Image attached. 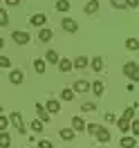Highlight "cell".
I'll return each instance as SVG.
<instances>
[{"label":"cell","instance_id":"obj_27","mask_svg":"<svg viewBox=\"0 0 139 148\" xmlns=\"http://www.w3.org/2000/svg\"><path fill=\"white\" fill-rule=\"evenodd\" d=\"M7 23H9V16H7V11L0 7V27H7Z\"/></svg>","mask_w":139,"mask_h":148},{"label":"cell","instance_id":"obj_6","mask_svg":"<svg viewBox=\"0 0 139 148\" xmlns=\"http://www.w3.org/2000/svg\"><path fill=\"white\" fill-rule=\"evenodd\" d=\"M9 81L14 85H20L23 81H25V72H23V70H11L9 72Z\"/></svg>","mask_w":139,"mask_h":148},{"label":"cell","instance_id":"obj_41","mask_svg":"<svg viewBox=\"0 0 139 148\" xmlns=\"http://www.w3.org/2000/svg\"><path fill=\"white\" fill-rule=\"evenodd\" d=\"M135 148H137V146H135Z\"/></svg>","mask_w":139,"mask_h":148},{"label":"cell","instance_id":"obj_2","mask_svg":"<svg viewBox=\"0 0 139 148\" xmlns=\"http://www.w3.org/2000/svg\"><path fill=\"white\" fill-rule=\"evenodd\" d=\"M123 74L128 76L130 81H139V65L135 61H128V63L123 65Z\"/></svg>","mask_w":139,"mask_h":148},{"label":"cell","instance_id":"obj_8","mask_svg":"<svg viewBox=\"0 0 139 148\" xmlns=\"http://www.w3.org/2000/svg\"><path fill=\"white\" fill-rule=\"evenodd\" d=\"M52 38H54V32H52V29L49 27H40V32H38V40H40V43H49Z\"/></svg>","mask_w":139,"mask_h":148},{"label":"cell","instance_id":"obj_4","mask_svg":"<svg viewBox=\"0 0 139 148\" xmlns=\"http://www.w3.org/2000/svg\"><path fill=\"white\" fill-rule=\"evenodd\" d=\"M11 38H14V43H16V45H27L31 36H29L27 32H11Z\"/></svg>","mask_w":139,"mask_h":148},{"label":"cell","instance_id":"obj_37","mask_svg":"<svg viewBox=\"0 0 139 148\" xmlns=\"http://www.w3.org/2000/svg\"><path fill=\"white\" fill-rule=\"evenodd\" d=\"M9 65H11V61L7 56H0V67H9Z\"/></svg>","mask_w":139,"mask_h":148},{"label":"cell","instance_id":"obj_26","mask_svg":"<svg viewBox=\"0 0 139 148\" xmlns=\"http://www.w3.org/2000/svg\"><path fill=\"white\" fill-rule=\"evenodd\" d=\"M29 128L34 130V132H43V130H45V128H43V121H38V119L31 121V126H29Z\"/></svg>","mask_w":139,"mask_h":148},{"label":"cell","instance_id":"obj_36","mask_svg":"<svg viewBox=\"0 0 139 148\" xmlns=\"http://www.w3.org/2000/svg\"><path fill=\"white\" fill-rule=\"evenodd\" d=\"M126 2V7H130V9H137L139 7V0H123Z\"/></svg>","mask_w":139,"mask_h":148},{"label":"cell","instance_id":"obj_40","mask_svg":"<svg viewBox=\"0 0 139 148\" xmlns=\"http://www.w3.org/2000/svg\"><path fill=\"white\" fill-rule=\"evenodd\" d=\"M2 47H5V40H2V38H0V49H2Z\"/></svg>","mask_w":139,"mask_h":148},{"label":"cell","instance_id":"obj_13","mask_svg":"<svg viewBox=\"0 0 139 148\" xmlns=\"http://www.w3.org/2000/svg\"><path fill=\"white\" fill-rule=\"evenodd\" d=\"M72 130L74 132H85V121L81 117H72Z\"/></svg>","mask_w":139,"mask_h":148},{"label":"cell","instance_id":"obj_12","mask_svg":"<svg viewBox=\"0 0 139 148\" xmlns=\"http://www.w3.org/2000/svg\"><path fill=\"white\" fill-rule=\"evenodd\" d=\"M90 90H92L94 97H103V92H105V85H103L101 81H94V83H90Z\"/></svg>","mask_w":139,"mask_h":148},{"label":"cell","instance_id":"obj_10","mask_svg":"<svg viewBox=\"0 0 139 148\" xmlns=\"http://www.w3.org/2000/svg\"><path fill=\"white\" fill-rule=\"evenodd\" d=\"M72 90H74V94L76 92H88V90H90V83H88L85 79H79V81H74V88H72Z\"/></svg>","mask_w":139,"mask_h":148},{"label":"cell","instance_id":"obj_38","mask_svg":"<svg viewBox=\"0 0 139 148\" xmlns=\"http://www.w3.org/2000/svg\"><path fill=\"white\" fill-rule=\"evenodd\" d=\"M5 2H7L9 7H18V5H20V0H5Z\"/></svg>","mask_w":139,"mask_h":148},{"label":"cell","instance_id":"obj_9","mask_svg":"<svg viewBox=\"0 0 139 148\" xmlns=\"http://www.w3.org/2000/svg\"><path fill=\"white\" fill-rule=\"evenodd\" d=\"M34 108H36L38 121H43V123H47V121H49V112L45 110V106H43V103H36V106H34Z\"/></svg>","mask_w":139,"mask_h":148},{"label":"cell","instance_id":"obj_19","mask_svg":"<svg viewBox=\"0 0 139 148\" xmlns=\"http://www.w3.org/2000/svg\"><path fill=\"white\" fill-rule=\"evenodd\" d=\"M58 70H61V72H70V70H72V61H70V58H58Z\"/></svg>","mask_w":139,"mask_h":148},{"label":"cell","instance_id":"obj_35","mask_svg":"<svg viewBox=\"0 0 139 148\" xmlns=\"http://www.w3.org/2000/svg\"><path fill=\"white\" fill-rule=\"evenodd\" d=\"M97 128H99V123H85V130H88L90 135H94V132H97Z\"/></svg>","mask_w":139,"mask_h":148},{"label":"cell","instance_id":"obj_23","mask_svg":"<svg viewBox=\"0 0 139 148\" xmlns=\"http://www.w3.org/2000/svg\"><path fill=\"white\" fill-rule=\"evenodd\" d=\"M92 70H94L97 74L103 70V58H101V56H94V58H92Z\"/></svg>","mask_w":139,"mask_h":148},{"label":"cell","instance_id":"obj_24","mask_svg":"<svg viewBox=\"0 0 139 148\" xmlns=\"http://www.w3.org/2000/svg\"><path fill=\"white\" fill-rule=\"evenodd\" d=\"M56 11H70V0H56Z\"/></svg>","mask_w":139,"mask_h":148},{"label":"cell","instance_id":"obj_29","mask_svg":"<svg viewBox=\"0 0 139 148\" xmlns=\"http://www.w3.org/2000/svg\"><path fill=\"white\" fill-rule=\"evenodd\" d=\"M123 119H128V121H132V119H135V106L126 108V112H123Z\"/></svg>","mask_w":139,"mask_h":148},{"label":"cell","instance_id":"obj_7","mask_svg":"<svg viewBox=\"0 0 139 148\" xmlns=\"http://www.w3.org/2000/svg\"><path fill=\"white\" fill-rule=\"evenodd\" d=\"M45 23H47L45 14H34V16L29 18V25H34V27H45Z\"/></svg>","mask_w":139,"mask_h":148},{"label":"cell","instance_id":"obj_34","mask_svg":"<svg viewBox=\"0 0 139 148\" xmlns=\"http://www.w3.org/2000/svg\"><path fill=\"white\" fill-rule=\"evenodd\" d=\"M7 126H9V119L0 114V132H2V130H7Z\"/></svg>","mask_w":139,"mask_h":148},{"label":"cell","instance_id":"obj_5","mask_svg":"<svg viewBox=\"0 0 139 148\" xmlns=\"http://www.w3.org/2000/svg\"><path fill=\"white\" fill-rule=\"evenodd\" d=\"M94 137L99 139L101 144H108V141H110V130L103 128V126H99V128H97V132H94Z\"/></svg>","mask_w":139,"mask_h":148},{"label":"cell","instance_id":"obj_30","mask_svg":"<svg viewBox=\"0 0 139 148\" xmlns=\"http://www.w3.org/2000/svg\"><path fill=\"white\" fill-rule=\"evenodd\" d=\"M130 130H132V137H139V121L137 119L130 121Z\"/></svg>","mask_w":139,"mask_h":148},{"label":"cell","instance_id":"obj_11","mask_svg":"<svg viewBox=\"0 0 139 148\" xmlns=\"http://www.w3.org/2000/svg\"><path fill=\"white\" fill-rule=\"evenodd\" d=\"M45 110L49 112V114H56V112H61V103L56 101V99H49V101L45 103Z\"/></svg>","mask_w":139,"mask_h":148},{"label":"cell","instance_id":"obj_18","mask_svg":"<svg viewBox=\"0 0 139 148\" xmlns=\"http://www.w3.org/2000/svg\"><path fill=\"white\" fill-rule=\"evenodd\" d=\"M114 121H117V128H119L121 132H123V135H126V132L130 130V121H128V119H123V117H119V119H114Z\"/></svg>","mask_w":139,"mask_h":148},{"label":"cell","instance_id":"obj_31","mask_svg":"<svg viewBox=\"0 0 139 148\" xmlns=\"http://www.w3.org/2000/svg\"><path fill=\"white\" fill-rule=\"evenodd\" d=\"M110 5L114 9H126V2H123V0H110Z\"/></svg>","mask_w":139,"mask_h":148},{"label":"cell","instance_id":"obj_3","mask_svg":"<svg viewBox=\"0 0 139 148\" xmlns=\"http://www.w3.org/2000/svg\"><path fill=\"white\" fill-rule=\"evenodd\" d=\"M61 27H63V32H67V34H74L76 29H79V23H76L74 18H70V16H65V18L61 20Z\"/></svg>","mask_w":139,"mask_h":148},{"label":"cell","instance_id":"obj_32","mask_svg":"<svg viewBox=\"0 0 139 148\" xmlns=\"http://www.w3.org/2000/svg\"><path fill=\"white\" fill-rule=\"evenodd\" d=\"M38 148H54V144H52L49 139H40V141H38Z\"/></svg>","mask_w":139,"mask_h":148},{"label":"cell","instance_id":"obj_28","mask_svg":"<svg viewBox=\"0 0 139 148\" xmlns=\"http://www.w3.org/2000/svg\"><path fill=\"white\" fill-rule=\"evenodd\" d=\"M126 47L135 52V49H139V40H137V38H128V40H126Z\"/></svg>","mask_w":139,"mask_h":148},{"label":"cell","instance_id":"obj_25","mask_svg":"<svg viewBox=\"0 0 139 148\" xmlns=\"http://www.w3.org/2000/svg\"><path fill=\"white\" fill-rule=\"evenodd\" d=\"M34 70H36L38 74H45V61H43V58H36V61H34Z\"/></svg>","mask_w":139,"mask_h":148},{"label":"cell","instance_id":"obj_1","mask_svg":"<svg viewBox=\"0 0 139 148\" xmlns=\"http://www.w3.org/2000/svg\"><path fill=\"white\" fill-rule=\"evenodd\" d=\"M9 121L14 123V128L18 130L20 135H27V126H25V121H23V114H20L18 110H14V112L9 114Z\"/></svg>","mask_w":139,"mask_h":148},{"label":"cell","instance_id":"obj_17","mask_svg":"<svg viewBox=\"0 0 139 148\" xmlns=\"http://www.w3.org/2000/svg\"><path fill=\"white\" fill-rule=\"evenodd\" d=\"M58 135H61L63 141H72V139H74V130H72V128H61V130H58Z\"/></svg>","mask_w":139,"mask_h":148},{"label":"cell","instance_id":"obj_33","mask_svg":"<svg viewBox=\"0 0 139 148\" xmlns=\"http://www.w3.org/2000/svg\"><path fill=\"white\" fill-rule=\"evenodd\" d=\"M81 110H83V112H94V110H97V106H94V103H83Z\"/></svg>","mask_w":139,"mask_h":148},{"label":"cell","instance_id":"obj_14","mask_svg":"<svg viewBox=\"0 0 139 148\" xmlns=\"http://www.w3.org/2000/svg\"><path fill=\"white\" fill-rule=\"evenodd\" d=\"M83 11L88 14V16H92V14H97V11H99V0H90V2H88V5L83 7Z\"/></svg>","mask_w":139,"mask_h":148},{"label":"cell","instance_id":"obj_16","mask_svg":"<svg viewBox=\"0 0 139 148\" xmlns=\"http://www.w3.org/2000/svg\"><path fill=\"white\" fill-rule=\"evenodd\" d=\"M119 146H121V148H135V146H137V139H135V137H128V135H126V137H121Z\"/></svg>","mask_w":139,"mask_h":148},{"label":"cell","instance_id":"obj_39","mask_svg":"<svg viewBox=\"0 0 139 148\" xmlns=\"http://www.w3.org/2000/svg\"><path fill=\"white\" fill-rule=\"evenodd\" d=\"M117 119V117H114V114H112V112H108V114H105V121H108V123H112V121Z\"/></svg>","mask_w":139,"mask_h":148},{"label":"cell","instance_id":"obj_20","mask_svg":"<svg viewBox=\"0 0 139 148\" xmlns=\"http://www.w3.org/2000/svg\"><path fill=\"white\" fill-rule=\"evenodd\" d=\"M9 146H11V137L7 130H2L0 132V148H9Z\"/></svg>","mask_w":139,"mask_h":148},{"label":"cell","instance_id":"obj_22","mask_svg":"<svg viewBox=\"0 0 139 148\" xmlns=\"http://www.w3.org/2000/svg\"><path fill=\"white\" fill-rule=\"evenodd\" d=\"M58 58H61V56L56 54L54 49H47V52H45V61H47V63H58Z\"/></svg>","mask_w":139,"mask_h":148},{"label":"cell","instance_id":"obj_15","mask_svg":"<svg viewBox=\"0 0 139 148\" xmlns=\"http://www.w3.org/2000/svg\"><path fill=\"white\" fill-rule=\"evenodd\" d=\"M88 63H90V61H88L85 56H76L74 61H72V67H76V70H85V67H88Z\"/></svg>","mask_w":139,"mask_h":148},{"label":"cell","instance_id":"obj_21","mask_svg":"<svg viewBox=\"0 0 139 148\" xmlns=\"http://www.w3.org/2000/svg\"><path fill=\"white\" fill-rule=\"evenodd\" d=\"M61 99H63V101H74V90H72V88H63V92H61Z\"/></svg>","mask_w":139,"mask_h":148}]
</instances>
